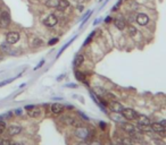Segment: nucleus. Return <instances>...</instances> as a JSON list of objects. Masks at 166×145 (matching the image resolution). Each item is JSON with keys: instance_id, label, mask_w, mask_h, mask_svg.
<instances>
[{"instance_id": "obj_1", "label": "nucleus", "mask_w": 166, "mask_h": 145, "mask_svg": "<svg viewBox=\"0 0 166 145\" xmlns=\"http://www.w3.org/2000/svg\"><path fill=\"white\" fill-rule=\"evenodd\" d=\"M63 123L65 125H70V126H74V127H80V120L77 117H73V116H63L60 118Z\"/></svg>"}, {"instance_id": "obj_2", "label": "nucleus", "mask_w": 166, "mask_h": 145, "mask_svg": "<svg viewBox=\"0 0 166 145\" xmlns=\"http://www.w3.org/2000/svg\"><path fill=\"white\" fill-rule=\"evenodd\" d=\"M122 116L124 117L126 120H135L136 119V116L138 114L135 112L133 109H131V108H123V110H122Z\"/></svg>"}, {"instance_id": "obj_3", "label": "nucleus", "mask_w": 166, "mask_h": 145, "mask_svg": "<svg viewBox=\"0 0 166 145\" xmlns=\"http://www.w3.org/2000/svg\"><path fill=\"white\" fill-rule=\"evenodd\" d=\"M9 24H11V16H9L8 11H2L0 15V27L6 29V27H8Z\"/></svg>"}, {"instance_id": "obj_4", "label": "nucleus", "mask_w": 166, "mask_h": 145, "mask_svg": "<svg viewBox=\"0 0 166 145\" xmlns=\"http://www.w3.org/2000/svg\"><path fill=\"white\" fill-rule=\"evenodd\" d=\"M20 41V34L17 32H9L6 35V42L8 44H15Z\"/></svg>"}, {"instance_id": "obj_5", "label": "nucleus", "mask_w": 166, "mask_h": 145, "mask_svg": "<svg viewBox=\"0 0 166 145\" xmlns=\"http://www.w3.org/2000/svg\"><path fill=\"white\" fill-rule=\"evenodd\" d=\"M58 23V18L56 17V15L53 14H50L49 16H47L43 21V24L47 26V27H53L56 24Z\"/></svg>"}, {"instance_id": "obj_6", "label": "nucleus", "mask_w": 166, "mask_h": 145, "mask_svg": "<svg viewBox=\"0 0 166 145\" xmlns=\"http://www.w3.org/2000/svg\"><path fill=\"white\" fill-rule=\"evenodd\" d=\"M135 22L140 25V26H145L149 23V17L148 15H146L143 13H140V14H136L135 16Z\"/></svg>"}, {"instance_id": "obj_7", "label": "nucleus", "mask_w": 166, "mask_h": 145, "mask_svg": "<svg viewBox=\"0 0 166 145\" xmlns=\"http://www.w3.org/2000/svg\"><path fill=\"white\" fill-rule=\"evenodd\" d=\"M108 108L114 114H121L122 110H123V105L120 103V102H117V101H110L109 104H108Z\"/></svg>"}, {"instance_id": "obj_8", "label": "nucleus", "mask_w": 166, "mask_h": 145, "mask_svg": "<svg viewBox=\"0 0 166 145\" xmlns=\"http://www.w3.org/2000/svg\"><path fill=\"white\" fill-rule=\"evenodd\" d=\"M121 124V128L124 130V132H126L129 135L133 134V133H135V132H138V129L135 128L134 126L132 124H129V123H120Z\"/></svg>"}, {"instance_id": "obj_9", "label": "nucleus", "mask_w": 166, "mask_h": 145, "mask_svg": "<svg viewBox=\"0 0 166 145\" xmlns=\"http://www.w3.org/2000/svg\"><path fill=\"white\" fill-rule=\"evenodd\" d=\"M50 110H51V112L53 114H63V111H64V105L62 103H58V102H55V103H52L50 105Z\"/></svg>"}, {"instance_id": "obj_10", "label": "nucleus", "mask_w": 166, "mask_h": 145, "mask_svg": "<svg viewBox=\"0 0 166 145\" xmlns=\"http://www.w3.org/2000/svg\"><path fill=\"white\" fill-rule=\"evenodd\" d=\"M75 135L77 136V137H80V138H87L88 137V135H89V132H88V129L87 128H84V127H77L76 128V130H75Z\"/></svg>"}, {"instance_id": "obj_11", "label": "nucleus", "mask_w": 166, "mask_h": 145, "mask_svg": "<svg viewBox=\"0 0 166 145\" xmlns=\"http://www.w3.org/2000/svg\"><path fill=\"white\" fill-rule=\"evenodd\" d=\"M22 132V127L18 125H11L8 127V135L9 136H15V135L20 134Z\"/></svg>"}, {"instance_id": "obj_12", "label": "nucleus", "mask_w": 166, "mask_h": 145, "mask_svg": "<svg viewBox=\"0 0 166 145\" xmlns=\"http://www.w3.org/2000/svg\"><path fill=\"white\" fill-rule=\"evenodd\" d=\"M114 24H115V26H116V29H117V30H121V31H123L125 27H126V23H125L123 17H117V18H115Z\"/></svg>"}, {"instance_id": "obj_13", "label": "nucleus", "mask_w": 166, "mask_h": 145, "mask_svg": "<svg viewBox=\"0 0 166 145\" xmlns=\"http://www.w3.org/2000/svg\"><path fill=\"white\" fill-rule=\"evenodd\" d=\"M135 120H138V124L139 125H147V126H150V118H148L147 116L145 114H138L136 116V119Z\"/></svg>"}, {"instance_id": "obj_14", "label": "nucleus", "mask_w": 166, "mask_h": 145, "mask_svg": "<svg viewBox=\"0 0 166 145\" xmlns=\"http://www.w3.org/2000/svg\"><path fill=\"white\" fill-rule=\"evenodd\" d=\"M27 114H29V116L32 117V118H39V117L41 116V110H40V108L33 105L32 109L27 110Z\"/></svg>"}, {"instance_id": "obj_15", "label": "nucleus", "mask_w": 166, "mask_h": 145, "mask_svg": "<svg viewBox=\"0 0 166 145\" xmlns=\"http://www.w3.org/2000/svg\"><path fill=\"white\" fill-rule=\"evenodd\" d=\"M150 128H151L153 132H155L157 134H160V133L164 132V129H165L160 123H153V124H150Z\"/></svg>"}, {"instance_id": "obj_16", "label": "nucleus", "mask_w": 166, "mask_h": 145, "mask_svg": "<svg viewBox=\"0 0 166 145\" xmlns=\"http://www.w3.org/2000/svg\"><path fill=\"white\" fill-rule=\"evenodd\" d=\"M83 62H84V56L83 54H77L75 57V59H74V66L75 67H80Z\"/></svg>"}, {"instance_id": "obj_17", "label": "nucleus", "mask_w": 166, "mask_h": 145, "mask_svg": "<svg viewBox=\"0 0 166 145\" xmlns=\"http://www.w3.org/2000/svg\"><path fill=\"white\" fill-rule=\"evenodd\" d=\"M67 7H70V1L68 0H59V3H58V9H60V10H64V9H66Z\"/></svg>"}, {"instance_id": "obj_18", "label": "nucleus", "mask_w": 166, "mask_h": 145, "mask_svg": "<svg viewBox=\"0 0 166 145\" xmlns=\"http://www.w3.org/2000/svg\"><path fill=\"white\" fill-rule=\"evenodd\" d=\"M59 3V0H47L46 1V6L49 8H57Z\"/></svg>"}, {"instance_id": "obj_19", "label": "nucleus", "mask_w": 166, "mask_h": 145, "mask_svg": "<svg viewBox=\"0 0 166 145\" xmlns=\"http://www.w3.org/2000/svg\"><path fill=\"white\" fill-rule=\"evenodd\" d=\"M121 143L123 145H134V142L131 137H123L121 139Z\"/></svg>"}, {"instance_id": "obj_20", "label": "nucleus", "mask_w": 166, "mask_h": 145, "mask_svg": "<svg viewBox=\"0 0 166 145\" xmlns=\"http://www.w3.org/2000/svg\"><path fill=\"white\" fill-rule=\"evenodd\" d=\"M42 40L41 39H39V38H34L33 39V41H32V47L33 48H38V47H40V45H42Z\"/></svg>"}, {"instance_id": "obj_21", "label": "nucleus", "mask_w": 166, "mask_h": 145, "mask_svg": "<svg viewBox=\"0 0 166 145\" xmlns=\"http://www.w3.org/2000/svg\"><path fill=\"white\" fill-rule=\"evenodd\" d=\"M104 96H105V99H106L107 101H109V102H110V101H116V96H115V95H114L113 93L106 92Z\"/></svg>"}, {"instance_id": "obj_22", "label": "nucleus", "mask_w": 166, "mask_h": 145, "mask_svg": "<svg viewBox=\"0 0 166 145\" xmlns=\"http://www.w3.org/2000/svg\"><path fill=\"white\" fill-rule=\"evenodd\" d=\"M129 34H130L131 36H135V35L138 34L136 27H134L133 25H130V26H129Z\"/></svg>"}, {"instance_id": "obj_23", "label": "nucleus", "mask_w": 166, "mask_h": 145, "mask_svg": "<svg viewBox=\"0 0 166 145\" xmlns=\"http://www.w3.org/2000/svg\"><path fill=\"white\" fill-rule=\"evenodd\" d=\"M75 77L79 79V81H84L85 79V75L81 72H75Z\"/></svg>"}, {"instance_id": "obj_24", "label": "nucleus", "mask_w": 166, "mask_h": 145, "mask_svg": "<svg viewBox=\"0 0 166 145\" xmlns=\"http://www.w3.org/2000/svg\"><path fill=\"white\" fill-rule=\"evenodd\" d=\"M153 141H154V143L157 145H165V142H164L163 139H160V138H156V137H154Z\"/></svg>"}, {"instance_id": "obj_25", "label": "nucleus", "mask_w": 166, "mask_h": 145, "mask_svg": "<svg viewBox=\"0 0 166 145\" xmlns=\"http://www.w3.org/2000/svg\"><path fill=\"white\" fill-rule=\"evenodd\" d=\"M6 123L5 121H2V120H0V134H2L5 130H6Z\"/></svg>"}, {"instance_id": "obj_26", "label": "nucleus", "mask_w": 166, "mask_h": 145, "mask_svg": "<svg viewBox=\"0 0 166 145\" xmlns=\"http://www.w3.org/2000/svg\"><path fill=\"white\" fill-rule=\"evenodd\" d=\"M57 42H58V38H53L52 40H50V41L48 42V44H49V45H53V44H56Z\"/></svg>"}, {"instance_id": "obj_27", "label": "nucleus", "mask_w": 166, "mask_h": 145, "mask_svg": "<svg viewBox=\"0 0 166 145\" xmlns=\"http://www.w3.org/2000/svg\"><path fill=\"white\" fill-rule=\"evenodd\" d=\"M1 49H2V50H4V51H9V47H8V45H7V44H6V43H4V44H1Z\"/></svg>"}, {"instance_id": "obj_28", "label": "nucleus", "mask_w": 166, "mask_h": 145, "mask_svg": "<svg viewBox=\"0 0 166 145\" xmlns=\"http://www.w3.org/2000/svg\"><path fill=\"white\" fill-rule=\"evenodd\" d=\"M0 145H11V142H9L8 139H1Z\"/></svg>"}, {"instance_id": "obj_29", "label": "nucleus", "mask_w": 166, "mask_h": 145, "mask_svg": "<svg viewBox=\"0 0 166 145\" xmlns=\"http://www.w3.org/2000/svg\"><path fill=\"white\" fill-rule=\"evenodd\" d=\"M160 124L163 125V127L166 129V120H162V121H160Z\"/></svg>"}, {"instance_id": "obj_30", "label": "nucleus", "mask_w": 166, "mask_h": 145, "mask_svg": "<svg viewBox=\"0 0 166 145\" xmlns=\"http://www.w3.org/2000/svg\"><path fill=\"white\" fill-rule=\"evenodd\" d=\"M110 21H112V17H109V16H108V17H106V20H105L106 23H109Z\"/></svg>"}, {"instance_id": "obj_31", "label": "nucleus", "mask_w": 166, "mask_h": 145, "mask_svg": "<svg viewBox=\"0 0 166 145\" xmlns=\"http://www.w3.org/2000/svg\"><path fill=\"white\" fill-rule=\"evenodd\" d=\"M43 63H44V61H43V60H42L41 62H40V63H39V65H38V66H37V67H35V69H38V68H39V67H41L42 65H43Z\"/></svg>"}, {"instance_id": "obj_32", "label": "nucleus", "mask_w": 166, "mask_h": 145, "mask_svg": "<svg viewBox=\"0 0 166 145\" xmlns=\"http://www.w3.org/2000/svg\"><path fill=\"white\" fill-rule=\"evenodd\" d=\"M73 1H75L76 3H83L84 2V0H73Z\"/></svg>"}, {"instance_id": "obj_33", "label": "nucleus", "mask_w": 166, "mask_h": 145, "mask_svg": "<svg viewBox=\"0 0 166 145\" xmlns=\"http://www.w3.org/2000/svg\"><path fill=\"white\" fill-rule=\"evenodd\" d=\"M105 126H106L105 123H100V128H101V129H105Z\"/></svg>"}, {"instance_id": "obj_34", "label": "nucleus", "mask_w": 166, "mask_h": 145, "mask_svg": "<svg viewBox=\"0 0 166 145\" xmlns=\"http://www.w3.org/2000/svg\"><path fill=\"white\" fill-rule=\"evenodd\" d=\"M11 81H5V82H2V83H0V86H2V85H5V84H7V83H9Z\"/></svg>"}, {"instance_id": "obj_35", "label": "nucleus", "mask_w": 166, "mask_h": 145, "mask_svg": "<svg viewBox=\"0 0 166 145\" xmlns=\"http://www.w3.org/2000/svg\"><path fill=\"white\" fill-rule=\"evenodd\" d=\"M80 145H89V144H88V143H81Z\"/></svg>"}, {"instance_id": "obj_36", "label": "nucleus", "mask_w": 166, "mask_h": 145, "mask_svg": "<svg viewBox=\"0 0 166 145\" xmlns=\"http://www.w3.org/2000/svg\"><path fill=\"white\" fill-rule=\"evenodd\" d=\"M16 145H25V144H23V143H18V144H16Z\"/></svg>"}, {"instance_id": "obj_37", "label": "nucleus", "mask_w": 166, "mask_h": 145, "mask_svg": "<svg viewBox=\"0 0 166 145\" xmlns=\"http://www.w3.org/2000/svg\"><path fill=\"white\" fill-rule=\"evenodd\" d=\"M11 145H16V144H11Z\"/></svg>"}, {"instance_id": "obj_38", "label": "nucleus", "mask_w": 166, "mask_h": 145, "mask_svg": "<svg viewBox=\"0 0 166 145\" xmlns=\"http://www.w3.org/2000/svg\"><path fill=\"white\" fill-rule=\"evenodd\" d=\"M0 142H1V139H0Z\"/></svg>"}, {"instance_id": "obj_39", "label": "nucleus", "mask_w": 166, "mask_h": 145, "mask_svg": "<svg viewBox=\"0 0 166 145\" xmlns=\"http://www.w3.org/2000/svg\"><path fill=\"white\" fill-rule=\"evenodd\" d=\"M112 145H113V144H112Z\"/></svg>"}]
</instances>
